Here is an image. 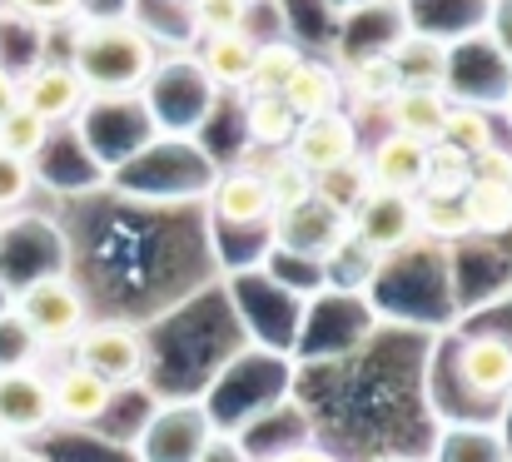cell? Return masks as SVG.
Instances as JSON below:
<instances>
[{
	"label": "cell",
	"instance_id": "obj_1",
	"mask_svg": "<svg viewBox=\"0 0 512 462\" xmlns=\"http://www.w3.org/2000/svg\"><path fill=\"white\" fill-rule=\"evenodd\" d=\"M70 70L80 75L85 95L135 100L145 80L160 70V40L135 15H95L75 30Z\"/></svg>",
	"mask_w": 512,
	"mask_h": 462
},
{
	"label": "cell",
	"instance_id": "obj_2",
	"mask_svg": "<svg viewBox=\"0 0 512 462\" xmlns=\"http://www.w3.org/2000/svg\"><path fill=\"white\" fill-rule=\"evenodd\" d=\"M10 313L25 323V333H30L40 348H65V343H75V333L90 323L85 294L75 289L70 274H40V279H30V284L15 294V308H10Z\"/></svg>",
	"mask_w": 512,
	"mask_h": 462
},
{
	"label": "cell",
	"instance_id": "obj_3",
	"mask_svg": "<svg viewBox=\"0 0 512 462\" xmlns=\"http://www.w3.org/2000/svg\"><path fill=\"white\" fill-rule=\"evenodd\" d=\"M70 348H75V363L90 368L95 378H105L115 393L145 378V338L130 323H115V318L110 323H85Z\"/></svg>",
	"mask_w": 512,
	"mask_h": 462
},
{
	"label": "cell",
	"instance_id": "obj_4",
	"mask_svg": "<svg viewBox=\"0 0 512 462\" xmlns=\"http://www.w3.org/2000/svg\"><path fill=\"white\" fill-rule=\"evenodd\" d=\"M353 239L368 254H398L418 239V194H388V189H368L358 199V209L348 214Z\"/></svg>",
	"mask_w": 512,
	"mask_h": 462
},
{
	"label": "cell",
	"instance_id": "obj_5",
	"mask_svg": "<svg viewBox=\"0 0 512 462\" xmlns=\"http://www.w3.org/2000/svg\"><path fill=\"white\" fill-rule=\"evenodd\" d=\"M214 443V418L199 403L160 408L140 433V462H204Z\"/></svg>",
	"mask_w": 512,
	"mask_h": 462
},
{
	"label": "cell",
	"instance_id": "obj_6",
	"mask_svg": "<svg viewBox=\"0 0 512 462\" xmlns=\"http://www.w3.org/2000/svg\"><path fill=\"white\" fill-rule=\"evenodd\" d=\"M309 174H329L348 159L363 154V140H358V120L343 115V110H329V115H314V120H299L294 140L284 145Z\"/></svg>",
	"mask_w": 512,
	"mask_h": 462
},
{
	"label": "cell",
	"instance_id": "obj_7",
	"mask_svg": "<svg viewBox=\"0 0 512 462\" xmlns=\"http://www.w3.org/2000/svg\"><path fill=\"white\" fill-rule=\"evenodd\" d=\"M55 423L50 408V378L30 363V368H10L0 373V438H35Z\"/></svg>",
	"mask_w": 512,
	"mask_h": 462
},
{
	"label": "cell",
	"instance_id": "obj_8",
	"mask_svg": "<svg viewBox=\"0 0 512 462\" xmlns=\"http://www.w3.org/2000/svg\"><path fill=\"white\" fill-rule=\"evenodd\" d=\"M15 90H20V105L30 110V115H40L45 125H65V120H75L80 110H85V85H80V75L70 70V60H45V65H35L25 80H15Z\"/></svg>",
	"mask_w": 512,
	"mask_h": 462
},
{
	"label": "cell",
	"instance_id": "obj_9",
	"mask_svg": "<svg viewBox=\"0 0 512 462\" xmlns=\"http://www.w3.org/2000/svg\"><path fill=\"white\" fill-rule=\"evenodd\" d=\"M209 214H214V224H229V229H274V204H269L259 169L219 174L209 189Z\"/></svg>",
	"mask_w": 512,
	"mask_h": 462
},
{
	"label": "cell",
	"instance_id": "obj_10",
	"mask_svg": "<svg viewBox=\"0 0 512 462\" xmlns=\"http://www.w3.org/2000/svg\"><path fill=\"white\" fill-rule=\"evenodd\" d=\"M428 154H433V145L388 130V135L368 150V159H363L368 184H373V189H388V194H418L423 179H428Z\"/></svg>",
	"mask_w": 512,
	"mask_h": 462
},
{
	"label": "cell",
	"instance_id": "obj_11",
	"mask_svg": "<svg viewBox=\"0 0 512 462\" xmlns=\"http://www.w3.org/2000/svg\"><path fill=\"white\" fill-rule=\"evenodd\" d=\"M458 378L473 398H512V338L473 333L458 348Z\"/></svg>",
	"mask_w": 512,
	"mask_h": 462
},
{
	"label": "cell",
	"instance_id": "obj_12",
	"mask_svg": "<svg viewBox=\"0 0 512 462\" xmlns=\"http://www.w3.org/2000/svg\"><path fill=\"white\" fill-rule=\"evenodd\" d=\"M448 105H453V90H433V85H398V90L383 100V115H388V130H393V135H408V140L438 145V130H443Z\"/></svg>",
	"mask_w": 512,
	"mask_h": 462
},
{
	"label": "cell",
	"instance_id": "obj_13",
	"mask_svg": "<svg viewBox=\"0 0 512 462\" xmlns=\"http://www.w3.org/2000/svg\"><path fill=\"white\" fill-rule=\"evenodd\" d=\"M388 60L403 85H433V90L453 85V50H448V40H438L428 30H403L388 45Z\"/></svg>",
	"mask_w": 512,
	"mask_h": 462
},
{
	"label": "cell",
	"instance_id": "obj_14",
	"mask_svg": "<svg viewBox=\"0 0 512 462\" xmlns=\"http://www.w3.org/2000/svg\"><path fill=\"white\" fill-rule=\"evenodd\" d=\"M115 403V388L105 378H95L90 368L70 363L50 378V408H55V423H70V428H85L95 418H105V408Z\"/></svg>",
	"mask_w": 512,
	"mask_h": 462
},
{
	"label": "cell",
	"instance_id": "obj_15",
	"mask_svg": "<svg viewBox=\"0 0 512 462\" xmlns=\"http://www.w3.org/2000/svg\"><path fill=\"white\" fill-rule=\"evenodd\" d=\"M279 100L299 115V120H314V115H329V110H343V75L329 65V60H299L294 75L284 80Z\"/></svg>",
	"mask_w": 512,
	"mask_h": 462
},
{
	"label": "cell",
	"instance_id": "obj_16",
	"mask_svg": "<svg viewBox=\"0 0 512 462\" xmlns=\"http://www.w3.org/2000/svg\"><path fill=\"white\" fill-rule=\"evenodd\" d=\"M254 50H259V40L249 35V30H229V35H204V45H199V70H204V80L209 85H219V90H244V80H249V65H254Z\"/></svg>",
	"mask_w": 512,
	"mask_h": 462
},
{
	"label": "cell",
	"instance_id": "obj_17",
	"mask_svg": "<svg viewBox=\"0 0 512 462\" xmlns=\"http://www.w3.org/2000/svg\"><path fill=\"white\" fill-rule=\"evenodd\" d=\"M438 145L453 150V154H463V159L483 154L488 145H498V135H493V115H488L483 105H473V100H453L448 115H443Z\"/></svg>",
	"mask_w": 512,
	"mask_h": 462
},
{
	"label": "cell",
	"instance_id": "obj_18",
	"mask_svg": "<svg viewBox=\"0 0 512 462\" xmlns=\"http://www.w3.org/2000/svg\"><path fill=\"white\" fill-rule=\"evenodd\" d=\"M294 130H299V115L279 100V95H254V100H244V135H249V145L254 150H284L289 140H294Z\"/></svg>",
	"mask_w": 512,
	"mask_h": 462
},
{
	"label": "cell",
	"instance_id": "obj_19",
	"mask_svg": "<svg viewBox=\"0 0 512 462\" xmlns=\"http://www.w3.org/2000/svg\"><path fill=\"white\" fill-rule=\"evenodd\" d=\"M463 219H468V234H508L512 229V184L468 179V189H463Z\"/></svg>",
	"mask_w": 512,
	"mask_h": 462
},
{
	"label": "cell",
	"instance_id": "obj_20",
	"mask_svg": "<svg viewBox=\"0 0 512 462\" xmlns=\"http://www.w3.org/2000/svg\"><path fill=\"white\" fill-rule=\"evenodd\" d=\"M259 179H264V189H269V204H274V214H284V209H299L304 199H314V174L294 159L289 150H274L264 159V169H259Z\"/></svg>",
	"mask_w": 512,
	"mask_h": 462
},
{
	"label": "cell",
	"instance_id": "obj_21",
	"mask_svg": "<svg viewBox=\"0 0 512 462\" xmlns=\"http://www.w3.org/2000/svg\"><path fill=\"white\" fill-rule=\"evenodd\" d=\"M299 60H304V50H299L294 40H264V45L254 50V65H249V80H244V100H254V95H279Z\"/></svg>",
	"mask_w": 512,
	"mask_h": 462
},
{
	"label": "cell",
	"instance_id": "obj_22",
	"mask_svg": "<svg viewBox=\"0 0 512 462\" xmlns=\"http://www.w3.org/2000/svg\"><path fill=\"white\" fill-rule=\"evenodd\" d=\"M348 85V95H358L363 105H383L403 80H398V70H393V60H388V50H373V55H353L348 60V75H343Z\"/></svg>",
	"mask_w": 512,
	"mask_h": 462
},
{
	"label": "cell",
	"instance_id": "obj_23",
	"mask_svg": "<svg viewBox=\"0 0 512 462\" xmlns=\"http://www.w3.org/2000/svg\"><path fill=\"white\" fill-rule=\"evenodd\" d=\"M373 184H368V169H363V154L358 159H348L339 169H329V174H314V194L329 204V209H339V214H353L358 209V199L368 194Z\"/></svg>",
	"mask_w": 512,
	"mask_h": 462
},
{
	"label": "cell",
	"instance_id": "obj_24",
	"mask_svg": "<svg viewBox=\"0 0 512 462\" xmlns=\"http://www.w3.org/2000/svg\"><path fill=\"white\" fill-rule=\"evenodd\" d=\"M45 140H50V125L40 115H30L25 105H15V110L0 115V154H15V159L30 164L35 154L45 150Z\"/></svg>",
	"mask_w": 512,
	"mask_h": 462
},
{
	"label": "cell",
	"instance_id": "obj_25",
	"mask_svg": "<svg viewBox=\"0 0 512 462\" xmlns=\"http://www.w3.org/2000/svg\"><path fill=\"white\" fill-rule=\"evenodd\" d=\"M418 234H433V239H463V234H468L463 194H418Z\"/></svg>",
	"mask_w": 512,
	"mask_h": 462
},
{
	"label": "cell",
	"instance_id": "obj_26",
	"mask_svg": "<svg viewBox=\"0 0 512 462\" xmlns=\"http://www.w3.org/2000/svg\"><path fill=\"white\" fill-rule=\"evenodd\" d=\"M189 20L199 35L249 30V0H189Z\"/></svg>",
	"mask_w": 512,
	"mask_h": 462
},
{
	"label": "cell",
	"instance_id": "obj_27",
	"mask_svg": "<svg viewBox=\"0 0 512 462\" xmlns=\"http://www.w3.org/2000/svg\"><path fill=\"white\" fill-rule=\"evenodd\" d=\"M483 40H488V50L503 60V70L512 75V0H488V15H483Z\"/></svg>",
	"mask_w": 512,
	"mask_h": 462
},
{
	"label": "cell",
	"instance_id": "obj_28",
	"mask_svg": "<svg viewBox=\"0 0 512 462\" xmlns=\"http://www.w3.org/2000/svg\"><path fill=\"white\" fill-rule=\"evenodd\" d=\"M30 184H35L30 164H25V159H15V154H0V214H5V209H15V204L30 194Z\"/></svg>",
	"mask_w": 512,
	"mask_h": 462
},
{
	"label": "cell",
	"instance_id": "obj_29",
	"mask_svg": "<svg viewBox=\"0 0 512 462\" xmlns=\"http://www.w3.org/2000/svg\"><path fill=\"white\" fill-rule=\"evenodd\" d=\"M15 15H25V20H35V25H55V20H70V15H80V5L85 0H5Z\"/></svg>",
	"mask_w": 512,
	"mask_h": 462
},
{
	"label": "cell",
	"instance_id": "obj_30",
	"mask_svg": "<svg viewBox=\"0 0 512 462\" xmlns=\"http://www.w3.org/2000/svg\"><path fill=\"white\" fill-rule=\"evenodd\" d=\"M468 179H483V184H512V154L488 145L483 154L468 159Z\"/></svg>",
	"mask_w": 512,
	"mask_h": 462
},
{
	"label": "cell",
	"instance_id": "obj_31",
	"mask_svg": "<svg viewBox=\"0 0 512 462\" xmlns=\"http://www.w3.org/2000/svg\"><path fill=\"white\" fill-rule=\"evenodd\" d=\"M324 5H329V15H334V20H353V15H363V10L383 5V0H324Z\"/></svg>",
	"mask_w": 512,
	"mask_h": 462
},
{
	"label": "cell",
	"instance_id": "obj_32",
	"mask_svg": "<svg viewBox=\"0 0 512 462\" xmlns=\"http://www.w3.org/2000/svg\"><path fill=\"white\" fill-rule=\"evenodd\" d=\"M269 462H339V458H329L324 448H294V453H279V458H269Z\"/></svg>",
	"mask_w": 512,
	"mask_h": 462
},
{
	"label": "cell",
	"instance_id": "obj_33",
	"mask_svg": "<svg viewBox=\"0 0 512 462\" xmlns=\"http://www.w3.org/2000/svg\"><path fill=\"white\" fill-rule=\"evenodd\" d=\"M15 105H20V90H15V75H10V70H0V115H5V110H15Z\"/></svg>",
	"mask_w": 512,
	"mask_h": 462
},
{
	"label": "cell",
	"instance_id": "obj_34",
	"mask_svg": "<svg viewBox=\"0 0 512 462\" xmlns=\"http://www.w3.org/2000/svg\"><path fill=\"white\" fill-rule=\"evenodd\" d=\"M503 105H508V120H512V90H508V95H503Z\"/></svg>",
	"mask_w": 512,
	"mask_h": 462
},
{
	"label": "cell",
	"instance_id": "obj_35",
	"mask_svg": "<svg viewBox=\"0 0 512 462\" xmlns=\"http://www.w3.org/2000/svg\"><path fill=\"white\" fill-rule=\"evenodd\" d=\"M174 5H189V0H174Z\"/></svg>",
	"mask_w": 512,
	"mask_h": 462
},
{
	"label": "cell",
	"instance_id": "obj_36",
	"mask_svg": "<svg viewBox=\"0 0 512 462\" xmlns=\"http://www.w3.org/2000/svg\"><path fill=\"white\" fill-rule=\"evenodd\" d=\"M388 462H403V458H388Z\"/></svg>",
	"mask_w": 512,
	"mask_h": 462
}]
</instances>
